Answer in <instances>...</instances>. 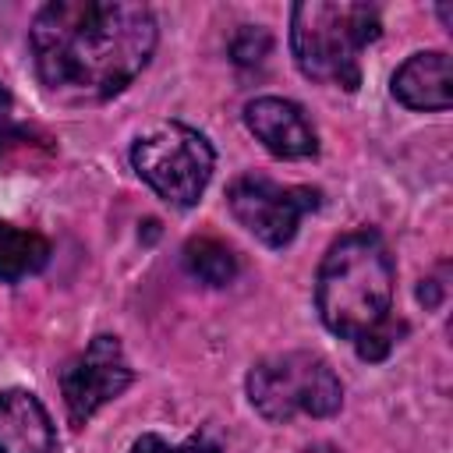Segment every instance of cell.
I'll list each match as a JSON object with an SVG mask.
<instances>
[{
	"label": "cell",
	"mask_w": 453,
	"mask_h": 453,
	"mask_svg": "<svg viewBox=\"0 0 453 453\" xmlns=\"http://www.w3.org/2000/svg\"><path fill=\"white\" fill-rule=\"evenodd\" d=\"M156 42L152 11L131 0H53L28 28L35 74L64 103H103L124 92Z\"/></svg>",
	"instance_id": "cell-1"
},
{
	"label": "cell",
	"mask_w": 453,
	"mask_h": 453,
	"mask_svg": "<svg viewBox=\"0 0 453 453\" xmlns=\"http://www.w3.org/2000/svg\"><path fill=\"white\" fill-rule=\"evenodd\" d=\"M396 269L375 230H354L329 244L315 276V308L340 340H361L393 315Z\"/></svg>",
	"instance_id": "cell-2"
},
{
	"label": "cell",
	"mask_w": 453,
	"mask_h": 453,
	"mask_svg": "<svg viewBox=\"0 0 453 453\" xmlns=\"http://www.w3.org/2000/svg\"><path fill=\"white\" fill-rule=\"evenodd\" d=\"M382 35L372 4L301 0L290 7V53L304 78L354 92L361 85V50Z\"/></svg>",
	"instance_id": "cell-3"
},
{
	"label": "cell",
	"mask_w": 453,
	"mask_h": 453,
	"mask_svg": "<svg viewBox=\"0 0 453 453\" xmlns=\"http://www.w3.org/2000/svg\"><path fill=\"white\" fill-rule=\"evenodd\" d=\"M244 386H248L251 407L273 425H287L297 414L333 418L343 407L340 375L315 350L269 354L251 365Z\"/></svg>",
	"instance_id": "cell-4"
},
{
	"label": "cell",
	"mask_w": 453,
	"mask_h": 453,
	"mask_svg": "<svg viewBox=\"0 0 453 453\" xmlns=\"http://www.w3.org/2000/svg\"><path fill=\"white\" fill-rule=\"evenodd\" d=\"M131 166L163 202L191 209L209 188L216 152L202 131L180 120H163L134 138Z\"/></svg>",
	"instance_id": "cell-5"
},
{
	"label": "cell",
	"mask_w": 453,
	"mask_h": 453,
	"mask_svg": "<svg viewBox=\"0 0 453 453\" xmlns=\"http://www.w3.org/2000/svg\"><path fill=\"white\" fill-rule=\"evenodd\" d=\"M322 202L319 188L308 184H276L262 173H244L226 188V205L234 219L255 234L265 248H287L297 234V223L315 212Z\"/></svg>",
	"instance_id": "cell-6"
},
{
	"label": "cell",
	"mask_w": 453,
	"mask_h": 453,
	"mask_svg": "<svg viewBox=\"0 0 453 453\" xmlns=\"http://www.w3.org/2000/svg\"><path fill=\"white\" fill-rule=\"evenodd\" d=\"M57 379H60V396H64L71 425H85L103 403H110L131 386L134 372L124 357L120 340L110 333H99L88 340L85 350L64 361Z\"/></svg>",
	"instance_id": "cell-7"
},
{
	"label": "cell",
	"mask_w": 453,
	"mask_h": 453,
	"mask_svg": "<svg viewBox=\"0 0 453 453\" xmlns=\"http://www.w3.org/2000/svg\"><path fill=\"white\" fill-rule=\"evenodd\" d=\"M248 131L280 159H311L319 152V134L304 110L280 96H258L244 106Z\"/></svg>",
	"instance_id": "cell-8"
},
{
	"label": "cell",
	"mask_w": 453,
	"mask_h": 453,
	"mask_svg": "<svg viewBox=\"0 0 453 453\" xmlns=\"http://www.w3.org/2000/svg\"><path fill=\"white\" fill-rule=\"evenodd\" d=\"M393 96L407 110H449L453 106V64L442 50L411 53L393 74Z\"/></svg>",
	"instance_id": "cell-9"
},
{
	"label": "cell",
	"mask_w": 453,
	"mask_h": 453,
	"mask_svg": "<svg viewBox=\"0 0 453 453\" xmlns=\"http://www.w3.org/2000/svg\"><path fill=\"white\" fill-rule=\"evenodd\" d=\"M57 428L28 389H0V453H53Z\"/></svg>",
	"instance_id": "cell-10"
},
{
	"label": "cell",
	"mask_w": 453,
	"mask_h": 453,
	"mask_svg": "<svg viewBox=\"0 0 453 453\" xmlns=\"http://www.w3.org/2000/svg\"><path fill=\"white\" fill-rule=\"evenodd\" d=\"M53 138L32 124L14 120V96L0 81V170H21L53 159Z\"/></svg>",
	"instance_id": "cell-11"
},
{
	"label": "cell",
	"mask_w": 453,
	"mask_h": 453,
	"mask_svg": "<svg viewBox=\"0 0 453 453\" xmlns=\"http://www.w3.org/2000/svg\"><path fill=\"white\" fill-rule=\"evenodd\" d=\"M50 241L35 230H21L7 219H0V280L14 283L32 273H39L50 262Z\"/></svg>",
	"instance_id": "cell-12"
},
{
	"label": "cell",
	"mask_w": 453,
	"mask_h": 453,
	"mask_svg": "<svg viewBox=\"0 0 453 453\" xmlns=\"http://www.w3.org/2000/svg\"><path fill=\"white\" fill-rule=\"evenodd\" d=\"M184 265L209 287H226L237 276V255L216 237H191L184 244Z\"/></svg>",
	"instance_id": "cell-13"
},
{
	"label": "cell",
	"mask_w": 453,
	"mask_h": 453,
	"mask_svg": "<svg viewBox=\"0 0 453 453\" xmlns=\"http://www.w3.org/2000/svg\"><path fill=\"white\" fill-rule=\"evenodd\" d=\"M131 453H223V442H219L209 428L195 432V435L184 439V442H166L163 435L145 432V435H138V439L131 442Z\"/></svg>",
	"instance_id": "cell-14"
},
{
	"label": "cell",
	"mask_w": 453,
	"mask_h": 453,
	"mask_svg": "<svg viewBox=\"0 0 453 453\" xmlns=\"http://www.w3.org/2000/svg\"><path fill=\"white\" fill-rule=\"evenodd\" d=\"M269 50H273V35H269L262 25H241V28L234 32V39H230V57H234V64H241V67L262 64V60L269 57Z\"/></svg>",
	"instance_id": "cell-15"
},
{
	"label": "cell",
	"mask_w": 453,
	"mask_h": 453,
	"mask_svg": "<svg viewBox=\"0 0 453 453\" xmlns=\"http://www.w3.org/2000/svg\"><path fill=\"white\" fill-rule=\"evenodd\" d=\"M403 333H407V322L396 319V315H389L382 326H375L372 333H365L361 340H354V350H357L361 361H382V357L396 347V340H400Z\"/></svg>",
	"instance_id": "cell-16"
},
{
	"label": "cell",
	"mask_w": 453,
	"mask_h": 453,
	"mask_svg": "<svg viewBox=\"0 0 453 453\" xmlns=\"http://www.w3.org/2000/svg\"><path fill=\"white\" fill-rule=\"evenodd\" d=\"M439 287H442L439 280H425V283L418 287V297H421L425 304H439Z\"/></svg>",
	"instance_id": "cell-17"
},
{
	"label": "cell",
	"mask_w": 453,
	"mask_h": 453,
	"mask_svg": "<svg viewBox=\"0 0 453 453\" xmlns=\"http://www.w3.org/2000/svg\"><path fill=\"white\" fill-rule=\"evenodd\" d=\"M301 453H340L333 442H311V446H304Z\"/></svg>",
	"instance_id": "cell-18"
}]
</instances>
